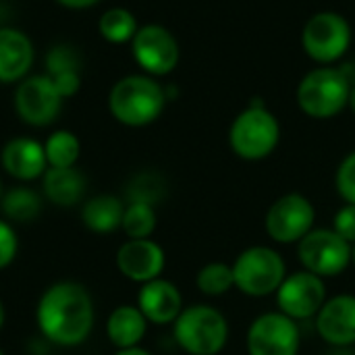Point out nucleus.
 Instances as JSON below:
<instances>
[{
	"label": "nucleus",
	"mask_w": 355,
	"mask_h": 355,
	"mask_svg": "<svg viewBox=\"0 0 355 355\" xmlns=\"http://www.w3.org/2000/svg\"><path fill=\"white\" fill-rule=\"evenodd\" d=\"M0 166L10 179L19 183L40 181L48 171L44 141L29 135L10 137L0 150Z\"/></svg>",
	"instance_id": "15"
},
{
	"label": "nucleus",
	"mask_w": 355,
	"mask_h": 355,
	"mask_svg": "<svg viewBox=\"0 0 355 355\" xmlns=\"http://www.w3.org/2000/svg\"><path fill=\"white\" fill-rule=\"evenodd\" d=\"M314 320L318 335L329 345L339 349L355 345V295L343 293L327 300Z\"/></svg>",
	"instance_id": "17"
},
{
	"label": "nucleus",
	"mask_w": 355,
	"mask_h": 355,
	"mask_svg": "<svg viewBox=\"0 0 355 355\" xmlns=\"http://www.w3.org/2000/svg\"><path fill=\"white\" fill-rule=\"evenodd\" d=\"M0 355H4V352H2V349H0Z\"/></svg>",
	"instance_id": "39"
},
{
	"label": "nucleus",
	"mask_w": 355,
	"mask_h": 355,
	"mask_svg": "<svg viewBox=\"0 0 355 355\" xmlns=\"http://www.w3.org/2000/svg\"><path fill=\"white\" fill-rule=\"evenodd\" d=\"M33 62V40L15 25H0V85H17L29 77Z\"/></svg>",
	"instance_id": "16"
},
{
	"label": "nucleus",
	"mask_w": 355,
	"mask_h": 355,
	"mask_svg": "<svg viewBox=\"0 0 355 355\" xmlns=\"http://www.w3.org/2000/svg\"><path fill=\"white\" fill-rule=\"evenodd\" d=\"M2 193H4V189H2V179H0V198H2Z\"/></svg>",
	"instance_id": "38"
},
{
	"label": "nucleus",
	"mask_w": 355,
	"mask_h": 355,
	"mask_svg": "<svg viewBox=\"0 0 355 355\" xmlns=\"http://www.w3.org/2000/svg\"><path fill=\"white\" fill-rule=\"evenodd\" d=\"M125 202L112 193H100L83 202L81 206V223L87 231L98 235H108L121 229Z\"/></svg>",
	"instance_id": "21"
},
{
	"label": "nucleus",
	"mask_w": 355,
	"mask_h": 355,
	"mask_svg": "<svg viewBox=\"0 0 355 355\" xmlns=\"http://www.w3.org/2000/svg\"><path fill=\"white\" fill-rule=\"evenodd\" d=\"M281 141V123L262 100H252L229 127V146L233 154L248 162L268 158Z\"/></svg>",
	"instance_id": "4"
},
{
	"label": "nucleus",
	"mask_w": 355,
	"mask_h": 355,
	"mask_svg": "<svg viewBox=\"0 0 355 355\" xmlns=\"http://www.w3.org/2000/svg\"><path fill=\"white\" fill-rule=\"evenodd\" d=\"M81 69H83L81 52L77 46H73L69 42H56L44 54V73L48 77H56L60 73L81 71Z\"/></svg>",
	"instance_id": "27"
},
{
	"label": "nucleus",
	"mask_w": 355,
	"mask_h": 355,
	"mask_svg": "<svg viewBox=\"0 0 355 355\" xmlns=\"http://www.w3.org/2000/svg\"><path fill=\"white\" fill-rule=\"evenodd\" d=\"M156 225H158V216L152 204L127 202L121 229L129 239H150L152 233L156 231Z\"/></svg>",
	"instance_id": "25"
},
{
	"label": "nucleus",
	"mask_w": 355,
	"mask_h": 355,
	"mask_svg": "<svg viewBox=\"0 0 355 355\" xmlns=\"http://www.w3.org/2000/svg\"><path fill=\"white\" fill-rule=\"evenodd\" d=\"M35 322L42 337L50 343L58 347H79L94 331V300L81 283L58 281L40 295Z\"/></svg>",
	"instance_id": "1"
},
{
	"label": "nucleus",
	"mask_w": 355,
	"mask_h": 355,
	"mask_svg": "<svg viewBox=\"0 0 355 355\" xmlns=\"http://www.w3.org/2000/svg\"><path fill=\"white\" fill-rule=\"evenodd\" d=\"M275 297H277L279 312L293 318L295 322L316 318V314L322 310L324 302L329 300L324 279L308 270H297L293 275H287Z\"/></svg>",
	"instance_id": "13"
},
{
	"label": "nucleus",
	"mask_w": 355,
	"mask_h": 355,
	"mask_svg": "<svg viewBox=\"0 0 355 355\" xmlns=\"http://www.w3.org/2000/svg\"><path fill=\"white\" fill-rule=\"evenodd\" d=\"M314 204L304 193L291 191L270 204L264 216V229L277 243H300L314 229Z\"/></svg>",
	"instance_id": "11"
},
{
	"label": "nucleus",
	"mask_w": 355,
	"mask_h": 355,
	"mask_svg": "<svg viewBox=\"0 0 355 355\" xmlns=\"http://www.w3.org/2000/svg\"><path fill=\"white\" fill-rule=\"evenodd\" d=\"M114 355H152L148 349H144L141 345H137V347H129V349H116V354Z\"/></svg>",
	"instance_id": "34"
},
{
	"label": "nucleus",
	"mask_w": 355,
	"mask_h": 355,
	"mask_svg": "<svg viewBox=\"0 0 355 355\" xmlns=\"http://www.w3.org/2000/svg\"><path fill=\"white\" fill-rule=\"evenodd\" d=\"M354 31L337 10L314 12L302 29V48L316 64H335L352 48Z\"/></svg>",
	"instance_id": "7"
},
{
	"label": "nucleus",
	"mask_w": 355,
	"mask_h": 355,
	"mask_svg": "<svg viewBox=\"0 0 355 355\" xmlns=\"http://www.w3.org/2000/svg\"><path fill=\"white\" fill-rule=\"evenodd\" d=\"M173 337L185 354L218 355L229 341V322L220 310L193 304L183 308L173 322Z\"/></svg>",
	"instance_id": "5"
},
{
	"label": "nucleus",
	"mask_w": 355,
	"mask_h": 355,
	"mask_svg": "<svg viewBox=\"0 0 355 355\" xmlns=\"http://www.w3.org/2000/svg\"><path fill=\"white\" fill-rule=\"evenodd\" d=\"M231 266L235 275V289L250 297L275 295L287 277L283 256L268 245H252L243 250Z\"/></svg>",
	"instance_id": "6"
},
{
	"label": "nucleus",
	"mask_w": 355,
	"mask_h": 355,
	"mask_svg": "<svg viewBox=\"0 0 355 355\" xmlns=\"http://www.w3.org/2000/svg\"><path fill=\"white\" fill-rule=\"evenodd\" d=\"M48 168H73L81 158V139L69 129H56L44 139Z\"/></svg>",
	"instance_id": "24"
},
{
	"label": "nucleus",
	"mask_w": 355,
	"mask_h": 355,
	"mask_svg": "<svg viewBox=\"0 0 355 355\" xmlns=\"http://www.w3.org/2000/svg\"><path fill=\"white\" fill-rule=\"evenodd\" d=\"M198 289L208 297H220L235 289V275L233 266L225 262H208L196 275Z\"/></svg>",
	"instance_id": "26"
},
{
	"label": "nucleus",
	"mask_w": 355,
	"mask_h": 355,
	"mask_svg": "<svg viewBox=\"0 0 355 355\" xmlns=\"http://www.w3.org/2000/svg\"><path fill=\"white\" fill-rule=\"evenodd\" d=\"M54 81V87L58 89V94L62 96V100H71L81 92L83 85V77L81 71H69V73H60L56 77H50Z\"/></svg>",
	"instance_id": "32"
},
{
	"label": "nucleus",
	"mask_w": 355,
	"mask_h": 355,
	"mask_svg": "<svg viewBox=\"0 0 355 355\" xmlns=\"http://www.w3.org/2000/svg\"><path fill=\"white\" fill-rule=\"evenodd\" d=\"M352 264H354V266H355V243H354V245H352Z\"/></svg>",
	"instance_id": "37"
},
{
	"label": "nucleus",
	"mask_w": 355,
	"mask_h": 355,
	"mask_svg": "<svg viewBox=\"0 0 355 355\" xmlns=\"http://www.w3.org/2000/svg\"><path fill=\"white\" fill-rule=\"evenodd\" d=\"M166 102V85L146 73L123 75L112 83L106 96L108 114L129 129H141L156 123L162 116Z\"/></svg>",
	"instance_id": "2"
},
{
	"label": "nucleus",
	"mask_w": 355,
	"mask_h": 355,
	"mask_svg": "<svg viewBox=\"0 0 355 355\" xmlns=\"http://www.w3.org/2000/svg\"><path fill=\"white\" fill-rule=\"evenodd\" d=\"M42 206V196L25 183L4 191L0 198V210L8 223H31L40 216Z\"/></svg>",
	"instance_id": "23"
},
{
	"label": "nucleus",
	"mask_w": 355,
	"mask_h": 355,
	"mask_svg": "<svg viewBox=\"0 0 355 355\" xmlns=\"http://www.w3.org/2000/svg\"><path fill=\"white\" fill-rule=\"evenodd\" d=\"M297 258L304 270L320 279L337 277L352 264V243L333 229H312L297 243Z\"/></svg>",
	"instance_id": "10"
},
{
	"label": "nucleus",
	"mask_w": 355,
	"mask_h": 355,
	"mask_svg": "<svg viewBox=\"0 0 355 355\" xmlns=\"http://www.w3.org/2000/svg\"><path fill=\"white\" fill-rule=\"evenodd\" d=\"M4 322H6V310H4V304H2V300H0V331H2V327H4Z\"/></svg>",
	"instance_id": "36"
},
{
	"label": "nucleus",
	"mask_w": 355,
	"mask_h": 355,
	"mask_svg": "<svg viewBox=\"0 0 355 355\" xmlns=\"http://www.w3.org/2000/svg\"><path fill=\"white\" fill-rule=\"evenodd\" d=\"M42 183V196L58 208H73L77 206L87 189V179L85 175L73 166V168H48L44 177L40 179Z\"/></svg>",
	"instance_id": "19"
},
{
	"label": "nucleus",
	"mask_w": 355,
	"mask_h": 355,
	"mask_svg": "<svg viewBox=\"0 0 355 355\" xmlns=\"http://www.w3.org/2000/svg\"><path fill=\"white\" fill-rule=\"evenodd\" d=\"M96 27L106 44L123 46V44H131L133 35L139 29V21L133 10L125 6H110L100 12Z\"/></svg>",
	"instance_id": "22"
},
{
	"label": "nucleus",
	"mask_w": 355,
	"mask_h": 355,
	"mask_svg": "<svg viewBox=\"0 0 355 355\" xmlns=\"http://www.w3.org/2000/svg\"><path fill=\"white\" fill-rule=\"evenodd\" d=\"M135 306L139 308V312L146 316L150 324L164 327V324H173L181 314L183 295L175 283L160 277L139 287Z\"/></svg>",
	"instance_id": "18"
},
{
	"label": "nucleus",
	"mask_w": 355,
	"mask_h": 355,
	"mask_svg": "<svg viewBox=\"0 0 355 355\" xmlns=\"http://www.w3.org/2000/svg\"><path fill=\"white\" fill-rule=\"evenodd\" d=\"M129 50L139 73H146L156 79L171 75L181 60L179 40L168 27L160 23L139 25L137 33L129 44Z\"/></svg>",
	"instance_id": "8"
},
{
	"label": "nucleus",
	"mask_w": 355,
	"mask_h": 355,
	"mask_svg": "<svg viewBox=\"0 0 355 355\" xmlns=\"http://www.w3.org/2000/svg\"><path fill=\"white\" fill-rule=\"evenodd\" d=\"M54 2L67 10H89V8L98 6L102 0H54Z\"/></svg>",
	"instance_id": "33"
},
{
	"label": "nucleus",
	"mask_w": 355,
	"mask_h": 355,
	"mask_svg": "<svg viewBox=\"0 0 355 355\" xmlns=\"http://www.w3.org/2000/svg\"><path fill=\"white\" fill-rule=\"evenodd\" d=\"M148 320L137 306L123 304L114 308L106 318V337L116 349L137 347L148 331Z\"/></svg>",
	"instance_id": "20"
},
{
	"label": "nucleus",
	"mask_w": 355,
	"mask_h": 355,
	"mask_svg": "<svg viewBox=\"0 0 355 355\" xmlns=\"http://www.w3.org/2000/svg\"><path fill=\"white\" fill-rule=\"evenodd\" d=\"M349 92L352 77L345 69L335 64H318L300 79L295 102L306 116L329 121L339 116L347 108Z\"/></svg>",
	"instance_id": "3"
},
{
	"label": "nucleus",
	"mask_w": 355,
	"mask_h": 355,
	"mask_svg": "<svg viewBox=\"0 0 355 355\" xmlns=\"http://www.w3.org/2000/svg\"><path fill=\"white\" fill-rule=\"evenodd\" d=\"M119 272L133 283H150L160 279L166 266V254L154 239H127L114 256Z\"/></svg>",
	"instance_id": "14"
},
{
	"label": "nucleus",
	"mask_w": 355,
	"mask_h": 355,
	"mask_svg": "<svg viewBox=\"0 0 355 355\" xmlns=\"http://www.w3.org/2000/svg\"><path fill=\"white\" fill-rule=\"evenodd\" d=\"M347 108L355 114V83H352V92H349V102H347Z\"/></svg>",
	"instance_id": "35"
},
{
	"label": "nucleus",
	"mask_w": 355,
	"mask_h": 355,
	"mask_svg": "<svg viewBox=\"0 0 355 355\" xmlns=\"http://www.w3.org/2000/svg\"><path fill=\"white\" fill-rule=\"evenodd\" d=\"M335 189L345 204H355V150L339 162L335 173Z\"/></svg>",
	"instance_id": "29"
},
{
	"label": "nucleus",
	"mask_w": 355,
	"mask_h": 355,
	"mask_svg": "<svg viewBox=\"0 0 355 355\" xmlns=\"http://www.w3.org/2000/svg\"><path fill=\"white\" fill-rule=\"evenodd\" d=\"M0 2H2V0H0Z\"/></svg>",
	"instance_id": "40"
},
{
	"label": "nucleus",
	"mask_w": 355,
	"mask_h": 355,
	"mask_svg": "<svg viewBox=\"0 0 355 355\" xmlns=\"http://www.w3.org/2000/svg\"><path fill=\"white\" fill-rule=\"evenodd\" d=\"M337 235H341L345 241H349L352 245L355 243V204H345L341 206L335 216H333V227H331Z\"/></svg>",
	"instance_id": "31"
},
{
	"label": "nucleus",
	"mask_w": 355,
	"mask_h": 355,
	"mask_svg": "<svg viewBox=\"0 0 355 355\" xmlns=\"http://www.w3.org/2000/svg\"><path fill=\"white\" fill-rule=\"evenodd\" d=\"M164 196V183L154 173L137 175L127 187V202H144L156 206Z\"/></svg>",
	"instance_id": "28"
},
{
	"label": "nucleus",
	"mask_w": 355,
	"mask_h": 355,
	"mask_svg": "<svg viewBox=\"0 0 355 355\" xmlns=\"http://www.w3.org/2000/svg\"><path fill=\"white\" fill-rule=\"evenodd\" d=\"M62 104V96L46 73H31L29 77L19 81L12 92L15 114L27 127H50L58 119Z\"/></svg>",
	"instance_id": "9"
},
{
	"label": "nucleus",
	"mask_w": 355,
	"mask_h": 355,
	"mask_svg": "<svg viewBox=\"0 0 355 355\" xmlns=\"http://www.w3.org/2000/svg\"><path fill=\"white\" fill-rule=\"evenodd\" d=\"M245 347L248 355H297L302 333L297 322L283 312H266L250 324Z\"/></svg>",
	"instance_id": "12"
},
{
	"label": "nucleus",
	"mask_w": 355,
	"mask_h": 355,
	"mask_svg": "<svg viewBox=\"0 0 355 355\" xmlns=\"http://www.w3.org/2000/svg\"><path fill=\"white\" fill-rule=\"evenodd\" d=\"M19 252V237L15 227L6 220L0 218V270L8 268Z\"/></svg>",
	"instance_id": "30"
}]
</instances>
